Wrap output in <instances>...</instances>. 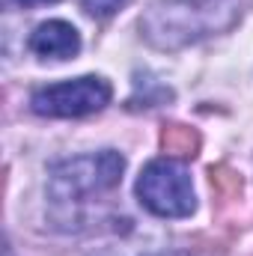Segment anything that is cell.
Returning <instances> with one entry per match:
<instances>
[{"mask_svg": "<svg viewBox=\"0 0 253 256\" xmlns=\"http://www.w3.org/2000/svg\"><path fill=\"white\" fill-rule=\"evenodd\" d=\"M126 158L116 149H102L78 158H63L48 167V206L57 226L72 230L84 220L86 208L116 191L122 182Z\"/></svg>", "mask_w": 253, "mask_h": 256, "instance_id": "1", "label": "cell"}, {"mask_svg": "<svg viewBox=\"0 0 253 256\" xmlns=\"http://www.w3.org/2000/svg\"><path fill=\"white\" fill-rule=\"evenodd\" d=\"M236 18L238 9L232 0H158L140 18V30L149 45L176 51L232 27Z\"/></svg>", "mask_w": 253, "mask_h": 256, "instance_id": "2", "label": "cell"}, {"mask_svg": "<svg viewBox=\"0 0 253 256\" xmlns=\"http://www.w3.org/2000/svg\"><path fill=\"white\" fill-rule=\"evenodd\" d=\"M137 200L158 218H188L196 208L190 173L173 158H155L140 170Z\"/></svg>", "mask_w": 253, "mask_h": 256, "instance_id": "3", "label": "cell"}, {"mask_svg": "<svg viewBox=\"0 0 253 256\" xmlns=\"http://www.w3.org/2000/svg\"><path fill=\"white\" fill-rule=\"evenodd\" d=\"M114 90L102 74H84L74 80H60L39 86L30 96V110L48 120H78L108 108Z\"/></svg>", "mask_w": 253, "mask_h": 256, "instance_id": "4", "label": "cell"}, {"mask_svg": "<svg viewBox=\"0 0 253 256\" xmlns=\"http://www.w3.org/2000/svg\"><path fill=\"white\" fill-rule=\"evenodd\" d=\"M27 48L39 57V60H72L78 51H80V33L60 18H51V21H42L30 39H27Z\"/></svg>", "mask_w": 253, "mask_h": 256, "instance_id": "5", "label": "cell"}, {"mask_svg": "<svg viewBox=\"0 0 253 256\" xmlns=\"http://www.w3.org/2000/svg\"><path fill=\"white\" fill-rule=\"evenodd\" d=\"M161 149L167 152V158H194L200 152V134L190 126H170L161 128Z\"/></svg>", "mask_w": 253, "mask_h": 256, "instance_id": "6", "label": "cell"}, {"mask_svg": "<svg viewBox=\"0 0 253 256\" xmlns=\"http://www.w3.org/2000/svg\"><path fill=\"white\" fill-rule=\"evenodd\" d=\"M212 188L220 194V196H236V194L242 191V179H238V173H232L226 164H220V167H212Z\"/></svg>", "mask_w": 253, "mask_h": 256, "instance_id": "7", "label": "cell"}, {"mask_svg": "<svg viewBox=\"0 0 253 256\" xmlns=\"http://www.w3.org/2000/svg\"><path fill=\"white\" fill-rule=\"evenodd\" d=\"M84 3V9L90 12V15H96V18H110L126 0H80Z\"/></svg>", "mask_w": 253, "mask_h": 256, "instance_id": "8", "label": "cell"}, {"mask_svg": "<svg viewBox=\"0 0 253 256\" xmlns=\"http://www.w3.org/2000/svg\"><path fill=\"white\" fill-rule=\"evenodd\" d=\"M18 6H45V3H57V0H12Z\"/></svg>", "mask_w": 253, "mask_h": 256, "instance_id": "9", "label": "cell"}, {"mask_svg": "<svg viewBox=\"0 0 253 256\" xmlns=\"http://www.w3.org/2000/svg\"><path fill=\"white\" fill-rule=\"evenodd\" d=\"M167 256H185V254H167Z\"/></svg>", "mask_w": 253, "mask_h": 256, "instance_id": "10", "label": "cell"}]
</instances>
